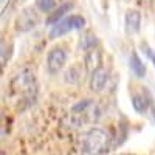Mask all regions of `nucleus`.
Instances as JSON below:
<instances>
[{
    "label": "nucleus",
    "instance_id": "nucleus-1",
    "mask_svg": "<svg viewBox=\"0 0 155 155\" xmlns=\"http://www.w3.org/2000/svg\"><path fill=\"white\" fill-rule=\"evenodd\" d=\"M101 116V109L92 99H82L74 104L70 113L64 118L62 124L68 129H81L87 124L96 123Z\"/></svg>",
    "mask_w": 155,
    "mask_h": 155
},
{
    "label": "nucleus",
    "instance_id": "nucleus-2",
    "mask_svg": "<svg viewBox=\"0 0 155 155\" xmlns=\"http://www.w3.org/2000/svg\"><path fill=\"white\" fill-rule=\"evenodd\" d=\"M110 140H112V137L106 129L93 127L82 137L81 149L87 155H99L109 147Z\"/></svg>",
    "mask_w": 155,
    "mask_h": 155
},
{
    "label": "nucleus",
    "instance_id": "nucleus-3",
    "mask_svg": "<svg viewBox=\"0 0 155 155\" xmlns=\"http://www.w3.org/2000/svg\"><path fill=\"white\" fill-rule=\"evenodd\" d=\"M9 87L12 93L20 95L25 99H30V98L33 99L36 95V87H37L36 76L31 70H22L11 79Z\"/></svg>",
    "mask_w": 155,
    "mask_h": 155
},
{
    "label": "nucleus",
    "instance_id": "nucleus-4",
    "mask_svg": "<svg viewBox=\"0 0 155 155\" xmlns=\"http://www.w3.org/2000/svg\"><path fill=\"white\" fill-rule=\"evenodd\" d=\"M85 17H82L81 14H68L64 19H61L59 22H56L54 25H51L50 30V39H56V37H62L71 31L76 30H82L85 27Z\"/></svg>",
    "mask_w": 155,
    "mask_h": 155
},
{
    "label": "nucleus",
    "instance_id": "nucleus-5",
    "mask_svg": "<svg viewBox=\"0 0 155 155\" xmlns=\"http://www.w3.org/2000/svg\"><path fill=\"white\" fill-rule=\"evenodd\" d=\"M39 22H41V16L36 8H25L22 12H19V16L16 17V22H14V28L17 33H28L31 30H34Z\"/></svg>",
    "mask_w": 155,
    "mask_h": 155
},
{
    "label": "nucleus",
    "instance_id": "nucleus-6",
    "mask_svg": "<svg viewBox=\"0 0 155 155\" xmlns=\"http://www.w3.org/2000/svg\"><path fill=\"white\" fill-rule=\"evenodd\" d=\"M67 64V51L62 47H54L47 54V70L50 74H58Z\"/></svg>",
    "mask_w": 155,
    "mask_h": 155
},
{
    "label": "nucleus",
    "instance_id": "nucleus-7",
    "mask_svg": "<svg viewBox=\"0 0 155 155\" xmlns=\"http://www.w3.org/2000/svg\"><path fill=\"white\" fill-rule=\"evenodd\" d=\"M109 79H110V73L106 67H99L96 68L93 73H90V90L93 93H101L104 92L107 84H109Z\"/></svg>",
    "mask_w": 155,
    "mask_h": 155
},
{
    "label": "nucleus",
    "instance_id": "nucleus-8",
    "mask_svg": "<svg viewBox=\"0 0 155 155\" xmlns=\"http://www.w3.org/2000/svg\"><path fill=\"white\" fill-rule=\"evenodd\" d=\"M141 28V12L137 9H129L124 16V30L127 34H137Z\"/></svg>",
    "mask_w": 155,
    "mask_h": 155
},
{
    "label": "nucleus",
    "instance_id": "nucleus-9",
    "mask_svg": "<svg viewBox=\"0 0 155 155\" xmlns=\"http://www.w3.org/2000/svg\"><path fill=\"white\" fill-rule=\"evenodd\" d=\"M84 64H85V71L87 73H93L96 68L102 67V54H101V51L96 47L85 51Z\"/></svg>",
    "mask_w": 155,
    "mask_h": 155
},
{
    "label": "nucleus",
    "instance_id": "nucleus-10",
    "mask_svg": "<svg viewBox=\"0 0 155 155\" xmlns=\"http://www.w3.org/2000/svg\"><path fill=\"white\" fill-rule=\"evenodd\" d=\"M129 68H130L134 76L138 78V79H143L146 76V65H144L143 59L138 56L137 51H132L130 53V58H129Z\"/></svg>",
    "mask_w": 155,
    "mask_h": 155
},
{
    "label": "nucleus",
    "instance_id": "nucleus-11",
    "mask_svg": "<svg viewBox=\"0 0 155 155\" xmlns=\"http://www.w3.org/2000/svg\"><path fill=\"white\" fill-rule=\"evenodd\" d=\"M71 9H73V3H71V2H70V3H64V5L54 8L53 11L50 12V16H48V19H47V23H48V25H54V23L59 22L61 19H64L65 16H68V12H70Z\"/></svg>",
    "mask_w": 155,
    "mask_h": 155
},
{
    "label": "nucleus",
    "instance_id": "nucleus-12",
    "mask_svg": "<svg viewBox=\"0 0 155 155\" xmlns=\"http://www.w3.org/2000/svg\"><path fill=\"white\" fill-rule=\"evenodd\" d=\"M130 101H132V107L137 113L143 115L149 110V106H150V101L149 98H146L143 93H132L130 96Z\"/></svg>",
    "mask_w": 155,
    "mask_h": 155
},
{
    "label": "nucleus",
    "instance_id": "nucleus-13",
    "mask_svg": "<svg viewBox=\"0 0 155 155\" xmlns=\"http://www.w3.org/2000/svg\"><path fill=\"white\" fill-rule=\"evenodd\" d=\"M84 68H81V65H71L67 71H65V82L68 84H79L84 78Z\"/></svg>",
    "mask_w": 155,
    "mask_h": 155
},
{
    "label": "nucleus",
    "instance_id": "nucleus-14",
    "mask_svg": "<svg viewBox=\"0 0 155 155\" xmlns=\"http://www.w3.org/2000/svg\"><path fill=\"white\" fill-rule=\"evenodd\" d=\"M98 45V39L93 33H87L81 37V42H79V47L84 50V51H88V50H92Z\"/></svg>",
    "mask_w": 155,
    "mask_h": 155
},
{
    "label": "nucleus",
    "instance_id": "nucleus-15",
    "mask_svg": "<svg viewBox=\"0 0 155 155\" xmlns=\"http://www.w3.org/2000/svg\"><path fill=\"white\" fill-rule=\"evenodd\" d=\"M11 54H12V45H9V44L0 45V70L6 67V64L11 59Z\"/></svg>",
    "mask_w": 155,
    "mask_h": 155
},
{
    "label": "nucleus",
    "instance_id": "nucleus-16",
    "mask_svg": "<svg viewBox=\"0 0 155 155\" xmlns=\"http://www.w3.org/2000/svg\"><path fill=\"white\" fill-rule=\"evenodd\" d=\"M56 6V2L54 0H36V8L41 11V12H50L54 9Z\"/></svg>",
    "mask_w": 155,
    "mask_h": 155
},
{
    "label": "nucleus",
    "instance_id": "nucleus-17",
    "mask_svg": "<svg viewBox=\"0 0 155 155\" xmlns=\"http://www.w3.org/2000/svg\"><path fill=\"white\" fill-rule=\"evenodd\" d=\"M6 116L0 113V138H2L5 134H6Z\"/></svg>",
    "mask_w": 155,
    "mask_h": 155
},
{
    "label": "nucleus",
    "instance_id": "nucleus-18",
    "mask_svg": "<svg viewBox=\"0 0 155 155\" xmlns=\"http://www.w3.org/2000/svg\"><path fill=\"white\" fill-rule=\"evenodd\" d=\"M150 59H152V64H153V67H155V53H149Z\"/></svg>",
    "mask_w": 155,
    "mask_h": 155
},
{
    "label": "nucleus",
    "instance_id": "nucleus-19",
    "mask_svg": "<svg viewBox=\"0 0 155 155\" xmlns=\"http://www.w3.org/2000/svg\"><path fill=\"white\" fill-rule=\"evenodd\" d=\"M5 2H6V0H0V6H2V5H3Z\"/></svg>",
    "mask_w": 155,
    "mask_h": 155
},
{
    "label": "nucleus",
    "instance_id": "nucleus-20",
    "mask_svg": "<svg viewBox=\"0 0 155 155\" xmlns=\"http://www.w3.org/2000/svg\"><path fill=\"white\" fill-rule=\"evenodd\" d=\"M121 155H135V153H121Z\"/></svg>",
    "mask_w": 155,
    "mask_h": 155
}]
</instances>
